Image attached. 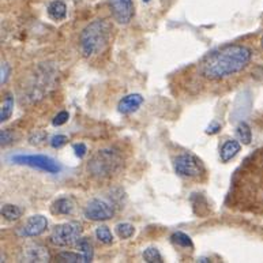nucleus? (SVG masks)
I'll list each match as a JSON object with an SVG mask.
<instances>
[{"instance_id": "12", "label": "nucleus", "mask_w": 263, "mask_h": 263, "mask_svg": "<svg viewBox=\"0 0 263 263\" xmlns=\"http://www.w3.org/2000/svg\"><path fill=\"white\" fill-rule=\"evenodd\" d=\"M47 12H48V16H49L52 21L59 22V21L66 20V16H67L66 3H64L63 0H53V2H51V3L48 4Z\"/></svg>"}, {"instance_id": "6", "label": "nucleus", "mask_w": 263, "mask_h": 263, "mask_svg": "<svg viewBox=\"0 0 263 263\" xmlns=\"http://www.w3.org/2000/svg\"><path fill=\"white\" fill-rule=\"evenodd\" d=\"M81 227L75 222H66L55 227L51 233V243L55 247H70L79 241Z\"/></svg>"}, {"instance_id": "19", "label": "nucleus", "mask_w": 263, "mask_h": 263, "mask_svg": "<svg viewBox=\"0 0 263 263\" xmlns=\"http://www.w3.org/2000/svg\"><path fill=\"white\" fill-rule=\"evenodd\" d=\"M78 250L83 256V263H89L93 260V247L87 239H81L78 241Z\"/></svg>"}, {"instance_id": "20", "label": "nucleus", "mask_w": 263, "mask_h": 263, "mask_svg": "<svg viewBox=\"0 0 263 263\" xmlns=\"http://www.w3.org/2000/svg\"><path fill=\"white\" fill-rule=\"evenodd\" d=\"M118 236L120 239H130L133 237L134 233H135V228H134V225L130 224V222H120V224L116 225V228H115Z\"/></svg>"}, {"instance_id": "23", "label": "nucleus", "mask_w": 263, "mask_h": 263, "mask_svg": "<svg viewBox=\"0 0 263 263\" xmlns=\"http://www.w3.org/2000/svg\"><path fill=\"white\" fill-rule=\"evenodd\" d=\"M96 237L102 244H112V241H114V235H112V232L105 225H101V227L96 229Z\"/></svg>"}, {"instance_id": "33", "label": "nucleus", "mask_w": 263, "mask_h": 263, "mask_svg": "<svg viewBox=\"0 0 263 263\" xmlns=\"http://www.w3.org/2000/svg\"><path fill=\"white\" fill-rule=\"evenodd\" d=\"M260 43H262V47H263V37H262V41H260Z\"/></svg>"}, {"instance_id": "30", "label": "nucleus", "mask_w": 263, "mask_h": 263, "mask_svg": "<svg viewBox=\"0 0 263 263\" xmlns=\"http://www.w3.org/2000/svg\"><path fill=\"white\" fill-rule=\"evenodd\" d=\"M44 138H45V134L44 133L34 134L33 137H30V143H33V145H35V143H40V142L44 141Z\"/></svg>"}, {"instance_id": "28", "label": "nucleus", "mask_w": 263, "mask_h": 263, "mask_svg": "<svg viewBox=\"0 0 263 263\" xmlns=\"http://www.w3.org/2000/svg\"><path fill=\"white\" fill-rule=\"evenodd\" d=\"M0 141H2V146H6L8 145L10 142H12L11 131L2 130V134H0Z\"/></svg>"}, {"instance_id": "32", "label": "nucleus", "mask_w": 263, "mask_h": 263, "mask_svg": "<svg viewBox=\"0 0 263 263\" xmlns=\"http://www.w3.org/2000/svg\"><path fill=\"white\" fill-rule=\"evenodd\" d=\"M142 2H143V3H149L150 0H142Z\"/></svg>"}, {"instance_id": "7", "label": "nucleus", "mask_w": 263, "mask_h": 263, "mask_svg": "<svg viewBox=\"0 0 263 263\" xmlns=\"http://www.w3.org/2000/svg\"><path fill=\"white\" fill-rule=\"evenodd\" d=\"M83 214L90 221H106L115 214V208L105 199H91L83 209Z\"/></svg>"}, {"instance_id": "25", "label": "nucleus", "mask_w": 263, "mask_h": 263, "mask_svg": "<svg viewBox=\"0 0 263 263\" xmlns=\"http://www.w3.org/2000/svg\"><path fill=\"white\" fill-rule=\"evenodd\" d=\"M67 142H68V138H67L66 135H62V134L51 138V146L53 149H60V147H63Z\"/></svg>"}, {"instance_id": "5", "label": "nucleus", "mask_w": 263, "mask_h": 263, "mask_svg": "<svg viewBox=\"0 0 263 263\" xmlns=\"http://www.w3.org/2000/svg\"><path fill=\"white\" fill-rule=\"evenodd\" d=\"M175 172L181 177H199L204 172V166L197 156L191 153H181L173 160Z\"/></svg>"}, {"instance_id": "22", "label": "nucleus", "mask_w": 263, "mask_h": 263, "mask_svg": "<svg viewBox=\"0 0 263 263\" xmlns=\"http://www.w3.org/2000/svg\"><path fill=\"white\" fill-rule=\"evenodd\" d=\"M143 259L147 263H162V256L161 252L158 251V248L156 247H149L146 248L143 251Z\"/></svg>"}, {"instance_id": "21", "label": "nucleus", "mask_w": 263, "mask_h": 263, "mask_svg": "<svg viewBox=\"0 0 263 263\" xmlns=\"http://www.w3.org/2000/svg\"><path fill=\"white\" fill-rule=\"evenodd\" d=\"M56 259H58V262L78 263V262H83V256L81 252H79V254H77V252L63 251V252H60V254H58Z\"/></svg>"}, {"instance_id": "29", "label": "nucleus", "mask_w": 263, "mask_h": 263, "mask_svg": "<svg viewBox=\"0 0 263 263\" xmlns=\"http://www.w3.org/2000/svg\"><path fill=\"white\" fill-rule=\"evenodd\" d=\"M0 74H2L0 83H2V86H3L4 83L7 82L8 75H10V67H8L7 63H2V71H0Z\"/></svg>"}, {"instance_id": "1", "label": "nucleus", "mask_w": 263, "mask_h": 263, "mask_svg": "<svg viewBox=\"0 0 263 263\" xmlns=\"http://www.w3.org/2000/svg\"><path fill=\"white\" fill-rule=\"evenodd\" d=\"M251 58V49L246 45H227L204 56L199 63V72L212 81L224 79L243 71Z\"/></svg>"}, {"instance_id": "9", "label": "nucleus", "mask_w": 263, "mask_h": 263, "mask_svg": "<svg viewBox=\"0 0 263 263\" xmlns=\"http://www.w3.org/2000/svg\"><path fill=\"white\" fill-rule=\"evenodd\" d=\"M48 228V220L41 214L29 217L28 221L22 225L18 235L21 237H35V236L43 235Z\"/></svg>"}, {"instance_id": "14", "label": "nucleus", "mask_w": 263, "mask_h": 263, "mask_svg": "<svg viewBox=\"0 0 263 263\" xmlns=\"http://www.w3.org/2000/svg\"><path fill=\"white\" fill-rule=\"evenodd\" d=\"M53 214H59V216H68L74 212V202L70 198H59L53 202L51 208Z\"/></svg>"}, {"instance_id": "3", "label": "nucleus", "mask_w": 263, "mask_h": 263, "mask_svg": "<svg viewBox=\"0 0 263 263\" xmlns=\"http://www.w3.org/2000/svg\"><path fill=\"white\" fill-rule=\"evenodd\" d=\"M120 165V157L114 150H100L87 165V171L91 176L108 177Z\"/></svg>"}, {"instance_id": "4", "label": "nucleus", "mask_w": 263, "mask_h": 263, "mask_svg": "<svg viewBox=\"0 0 263 263\" xmlns=\"http://www.w3.org/2000/svg\"><path fill=\"white\" fill-rule=\"evenodd\" d=\"M12 164L16 165H25V166H30L33 169H39L43 172L47 173H59L62 166L59 162L53 160V158L48 157V156H43V154H12L11 157L8 158Z\"/></svg>"}, {"instance_id": "10", "label": "nucleus", "mask_w": 263, "mask_h": 263, "mask_svg": "<svg viewBox=\"0 0 263 263\" xmlns=\"http://www.w3.org/2000/svg\"><path fill=\"white\" fill-rule=\"evenodd\" d=\"M143 97L138 93H133L126 97H123L118 104V110L123 115H131L139 109V106L143 104Z\"/></svg>"}, {"instance_id": "26", "label": "nucleus", "mask_w": 263, "mask_h": 263, "mask_svg": "<svg viewBox=\"0 0 263 263\" xmlns=\"http://www.w3.org/2000/svg\"><path fill=\"white\" fill-rule=\"evenodd\" d=\"M72 150H74L75 156L78 158H83L87 154L86 145L82 143V142H81V143H74V145H72Z\"/></svg>"}, {"instance_id": "18", "label": "nucleus", "mask_w": 263, "mask_h": 263, "mask_svg": "<svg viewBox=\"0 0 263 263\" xmlns=\"http://www.w3.org/2000/svg\"><path fill=\"white\" fill-rule=\"evenodd\" d=\"M14 110V97L11 95L6 96L3 104H2V110H0V122L3 123L10 119Z\"/></svg>"}, {"instance_id": "16", "label": "nucleus", "mask_w": 263, "mask_h": 263, "mask_svg": "<svg viewBox=\"0 0 263 263\" xmlns=\"http://www.w3.org/2000/svg\"><path fill=\"white\" fill-rule=\"evenodd\" d=\"M236 137L239 138V141L243 142L244 145H250L252 141L251 127L248 126L246 122L239 123L236 127Z\"/></svg>"}, {"instance_id": "24", "label": "nucleus", "mask_w": 263, "mask_h": 263, "mask_svg": "<svg viewBox=\"0 0 263 263\" xmlns=\"http://www.w3.org/2000/svg\"><path fill=\"white\" fill-rule=\"evenodd\" d=\"M68 119H70V114H68L67 110H62V112H59V114L56 115L55 118H53L52 124H53L55 127L63 126V124H66V123L68 122Z\"/></svg>"}, {"instance_id": "2", "label": "nucleus", "mask_w": 263, "mask_h": 263, "mask_svg": "<svg viewBox=\"0 0 263 263\" xmlns=\"http://www.w3.org/2000/svg\"><path fill=\"white\" fill-rule=\"evenodd\" d=\"M110 40V25L105 20H96L87 25L79 35V48L85 58H93L104 52Z\"/></svg>"}, {"instance_id": "15", "label": "nucleus", "mask_w": 263, "mask_h": 263, "mask_svg": "<svg viewBox=\"0 0 263 263\" xmlns=\"http://www.w3.org/2000/svg\"><path fill=\"white\" fill-rule=\"evenodd\" d=\"M171 240H172V243L177 247H181V248H194V243H193V239L190 237L187 233L184 232H175L172 236H171Z\"/></svg>"}, {"instance_id": "13", "label": "nucleus", "mask_w": 263, "mask_h": 263, "mask_svg": "<svg viewBox=\"0 0 263 263\" xmlns=\"http://www.w3.org/2000/svg\"><path fill=\"white\" fill-rule=\"evenodd\" d=\"M240 149H241V146H240V143L237 141H235V139H229V141H227L224 145H222V147H221V161L225 162V164L229 162L232 158H235L236 156L239 154Z\"/></svg>"}, {"instance_id": "31", "label": "nucleus", "mask_w": 263, "mask_h": 263, "mask_svg": "<svg viewBox=\"0 0 263 263\" xmlns=\"http://www.w3.org/2000/svg\"><path fill=\"white\" fill-rule=\"evenodd\" d=\"M198 262H210V259H208V258H198Z\"/></svg>"}, {"instance_id": "11", "label": "nucleus", "mask_w": 263, "mask_h": 263, "mask_svg": "<svg viewBox=\"0 0 263 263\" xmlns=\"http://www.w3.org/2000/svg\"><path fill=\"white\" fill-rule=\"evenodd\" d=\"M49 254L43 246L32 244L25 251V262H48Z\"/></svg>"}, {"instance_id": "17", "label": "nucleus", "mask_w": 263, "mask_h": 263, "mask_svg": "<svg viewBox=\"0 0 263 263\" xmlns=\"http://www.w3.org/2000/svg\"><path fill=\"white\" fill-rule=\"evenodd\" d=\"M2 217H4L7 221H16L22 217V210L18 206H15V204H3Z\"/></svg>"}, {"instance_id": "8", "label": "nucleus", "mask_w": 263, "mask_h": 263, "mask_svg": "<svg viewBox=\"0 0 263 263\" xmlns=\"http://www.w3.org/2000/svg\"><path fill=\"white\" fill-rule=\"evenodd\" d=\"M110 14L120 25L130 24L135 14L133 0H108Z\"/></svg>"}, {"instance_id": "27", "label": "nucleus", "mask_w": 263, "mask_h": 263, "mask_svg": "<svg viewBox=\"0 0 263 263\" xmlns=\"http://www.w3.org/2000/svg\"><path fill=\"white\" fill-rule=\"evenodd\" d=\"M221 131V124L217 120H213L208 127H206V134L208 135H216Z\"/></svg>"}]
</instances>
